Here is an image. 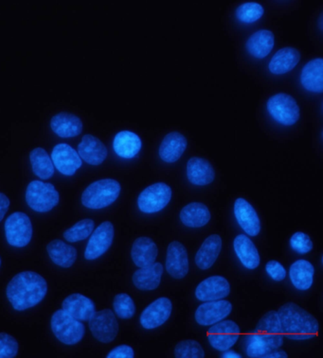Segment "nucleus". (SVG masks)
Segmentation results:
<instances>
[{
	"instance_id": "f257e3e1",
	"label": "nucleus",
	"mask_w": 323,
	"mask_h": 358,
	"mask_svg": "<svg viewBox=\"0 0 323 358\" xmlns=\"http://www.w3.org/2000/svg\"><path fill=\"white\" fill-rule=\"evenodd\" d=\"M284 333L278 312L269 311L261 317L254 331L245 339V351L250 358H266L270 352L281 348Z\"/></svg>"
},
{
	"instance_id": "f03ea898",
	"label": "nucleus",
	"mask_w": 323,
	"mask_h": 358,
	"mask_svg": "<svg viewBox=\"0 0 323 358\" xmlns=\"http://www.w3.org/2000/svg\"><path fill=\"white\" fill-rule=\"evenodd\" d=\"M48 293V282L34 271H23L13 276L7 285L8 301L16 311H25L41 303Z\"/></svg>"
},
{
	"instance_id": "7ed1b4c3",
	"label": "nucleus",
	"mask_w": 323,
	"mask_h": 358,
	"mask_svg": "<svg viewBox=\"0 0 323 358\" xmlns=\"http://www.w3.org/2000/svg\"><path fill=\"white\" fill-rule=\"evenodd\" d=\"M282 333L292 341H306L319 334V322L309 312L294 303H287L278 311Z\"/></svg>"
},
{
	"instance_id": "20e7f679",
	"label": "nucleus",
	"mask_w": 323,
	"mask_h": 358,
	"mask_svg": "<svg viewBox=\"0 0 323 358\" xmlns=\"http://www.w3.org/2000/svg\"><path fill=\"white\" fill-rule=\"evenodd\" d=\"M122 187L117 180L107 178L93 182L82 194V204L88 209L106 208L114 203L120 196Z\"/></svg>"
},
{
	"instance_id": "39448f33",
	"label": "nucleus",
	"mask_w": 323,
	"mask_h": 358,
	"mask_svg": "<svg viewBox=\"0 0 323 358\" xmlns=\"http://www.w3.org/2000/svg\"><path fill=\"white\" fill-rule=\"evenodd\" d=\"M266 108L269 117L284 127H292L300 120V106L294 96L289 94L277 93L269 96Z\"/></svg>"
},
{
	"instance_id": "423d86ee",
	"label": "nucleus",
	"mask_w": 323,
	"mask_h": 358,
	"mask_svg": "<svg viewBox=\"0 0 323 358\" xmlns=\"http://www.w3.org/2000/svg\"><path fill=\"white\" fill-rule=\"evenodd\" d=\"M25 199L34 212L48 213L58 206L60 195L53 184L36 180L27 187Z\"/></svg>"
},
{
	"instance_id": "0eeeda50",
	"label": "nucleus",
	"mask_w": 323,
	"mask_h": 358,
	"mask_svg": "<svg viewBox=\"0 0 323 358\" xmlns=\"http://www.w3.org/2000/svg\"><path fill=\"white\" fill-rule=\"evenodd\" d=\"M50 328L55 338L69 346L79 343L85 334V328L82 322L67 314L63 309L53 314Z\"/></svg>"
},
{
	"instance_id": "6e6552de",
	"label": "nucleus",
	"mask_w": 323,
	"mask_h": 358,
	"mask_svg": "<svg viewBox=\"0 0 323 358\" xmlns=\"http://www.w3.org/2000/svg\"><path fill=\"white\" fill-rule=\"evenodd\" d=\"M173 190L165 182H156L142 190L138 196V208L144 214H156L172 200Z\"/></svg>"
},
{
	"instance_id": "1a4fd4ad",
	"label": "nucleus",
	"mask_w": 323,
	"mask_h": 358,
	"mask_svg": "<svg viewBox=\"0 0 323 358\" xmlns=\"http://www.w3.org/2000/svg\"><path fill=\"white\" fill-rule=\"evenodd\" d=\"M5 236L11 246L24 248L32 238V223L28 215L22 212L13 213L4 224Z\"/></svg>"
},
{
	"instance_id": "9d476101",
	"label": "nucleus",
	"mask_w": 323,
	"mask_h": 358,
	"mask_svg": "<svg viewBox=\"0 0 323 358\" xmlns=\"http://www.w3.org/2000/svg\"><path fill=\"white\" fill-rule=\"evenodd\" d=\"M88 322L90 332L99 343H110L117 338L118 322L111 309L95 311Z\"/></svg>"
},
{
	"instance_id": "9b49d317",
	"label": "nucleus",
	"mask_w": 323,
	"mask_h": 358,
	"mask_svg": "<svg viewBox=\"0 0 323 358\" xmlns=\"http://www.w3.org/2000/svg\"><path fill=\"white\" fill-rule=\"evenodd\" d=\"M241 336L240 327L233 320H221L208 331V341L212 348L219 352L231 349Z\"/></svg>"
},
{
	"instance_id": "f8f14e48",
	"label": "nucleus",
	"mask_w": 323,
	"mask_h": 358,
	"mask_svg": "<svg viewBox=\"0 0 323 358\" xmlns=\"http://www.w3.org/2000/svg\"><path fill=\"white\" fill-rule=\"evenodd\" d=\"M114 225L110 222H104L92 231L85 250L87 260H96L106 254L114 241Z\"/></svg>"
},
{
	"instance_id": "ddd939ff",
	"label": "nucleus",
	"mask_w": 323,
	"mask_h": 358,
	"mask_svg": "<svg viewBox=\"0 0 323 358\" xmlns=\"http://www.w3.org/2000/svg\"><path fill=\"white\" fill-rule=\"evenodd\" d=\"M173 312V303L168 298L161 297L150 303L142 311L139 322L146 330H153L165 324Z\"/></svg>"
},
{
	"instance_id": "4468645a",
	"label": "nucleus",
	"mask_w": 323,
	"mask_h": 358,
	"mask_svg": "<svg viewBox=\"0 0 323 358\" xmlns=\"http://www.w3.org/2000/svg\"><path fill=\"white\" fill-rule=\"evenodd\" d=\"M53 166L64 176H74L83 165L82 159L77 150L66 143L56 145L52 152Z\"/></svg>"
},
{
	"instance_id": "2eb2a0df",
	"label": "nucleus",
	"mask_w": 323,
	"mask_h": 358,
	"mask_svg": "<svg viewBox=\"0 0 323 358\" xmlns=\"http://www.w3.org/2000/svg\"><path fill=\"white\" fill-rule=\"evenodd\" d=\"M233 311V304L228 301H209L200 304L196 309L195 319L202 327L214 325L225 320Z\"/></svg>"
},
{
	"instance_id": "dca6fc26",
	"label": "nucleus",
	"mask_w": 323,
	"mask_h": 358,
	"mask_svg": "<svg viewBox=\"0 0 323 358\" xmlns=\"http://www.w3.org/2000/svg\"><path fill=\"white\" fill-rule=\"evenodd\" d=\"M166 271L174 279H183L189 273L188 252L181 242H171L167 248Z\"/></svg>"
},
{
	"instance_id": "f3484780",
	"label": "nucleus",
	"mask_w": 323,
	"mask_h": 358,
	"mask_svg": "<svg viewBox=\"0 0 323 358\" xmlns=\"http://www.w3.org/2000/svg\"><path fill=\"white\" fill-rule=\"evenodd\" d=\"M234 217L242 230L249 236H257L261 231V220L254 207L243 198L236 199L233 206Z\"/></svg>"
},
{
	"instance_id": "a211bd4d",
	"label": "nucleus",
	"mask_w": 323,
	"mask_h": 358,
	"mask_svg": "<svg viewBox=\"0 0 323 358\" xmlns=\"http://www.w3.org/2000/svg\"><path fill=\"white\" fill-rule=\"evenodd\" d=\"M78 155L90 166L102 165L106 160L109 150L106 145L92 134H85L78 145Z\"/></svg>"
},
{
	"instance_id": "6ab92c4d",
	"label": "nucleus",
	"mask_w": 323,
	"mask_h": 358,
	"mask_svg": "<svg viewBox=\"0 0 323 358\" xmlns=\"http://www.w3.org/2000/svg\"><path fill=\"white\" fill-rule=\"evenodd\" d=\"M231 293V285L225 277H209L196 287L195 297L201 301L222 300Z\"/></svg>"
},
{
	"instance_id": "aec40b11",
	"label": "nucleus",
	"mask_w": 323,
	"mask_h": 358,
	"mask_svg": "<svg viewBox=\"0 0 323 358\" xmlns=\"http://www.w3.org/2000/svg\"><path fill=\"white\" fill-rule=\"evenodd\" d=\"M187 147L188 140L184 134L177 131H171L161 141L158 148V156L164 163L174 164L181 158Z\"/></svg>"
},
{
	"instance_id": "412c9836",
	"label": "nucleus",
	"mask_w": 323,
	"mask_h": 358,
	"mask_svg": "<svg viewBox=\"0 0 323 358\" xmlns=\"http://www.w3.org/2000/svg\"><path fill=\"white\" fill-rule=\"evenodd\" d=\"M186 175L188 181L195 187H206L215 179V171L207 159L192 157L186 166Z\"/></svg>"
},
{
	"instance_id": "4be33fe9",
	"label": "nucleus",
	"mask_w": 323,
	"mask_h": 358,
	"mask_svg": "<svg viewBox=\"0 0 323 358\" xmlns=\"http://www.w3.org/2000/svg\"><path fill=\"white\" fill-rule=\"evenodd\" d=\"M300 50L292 47H285L277 51L269 61L268 69L274 76H282L292 71L300 63Z\"/></svg>"
},
{
	"instance_id": "5701e85b",
	"label": "nucleus",
	"mask_w": 323,
	"mask_h": 358,
	"mask_svg": "<svg viewBox=\"0 0 323 358\" xmlns=\"http://www.w3.org/2000/svg\"><path fill=\"white\" fill-rule=\"evenodd\" d=\"M275 45V35L269 29L253 32L246 42V50L252 58L262 60L268 57Z\"/></svg>"
},
{
	"instance_id": "b1692460",
	"label": "nucleus",
	"mask_w": 323,
	"mask_h": 358,
	"mask_svg": "<svg viewBox=\"0 0 323 358\" xmlns=\"http://www.w3.org/2000/svg\"><path fill=\"white\" fill-rule=\"evenodd\" d=\"M83 121L76 115L69 112L58 113L50 120V129L62 138H72L82 133Z\"/></svg>"
},
{
	"instance_id": "393cba45",
	"label": "nucleus",
	"mask_w": 323,
	"mask_h": 358,
	"mask_svg": "<svg viewBox=\"0 0 323 358\" xmlns=\"http://www.w3.org/2000/svg\"><path fill=\"white\" fill-rule=\"evenodd\" d=\"M62 309L80 322H88L95 313V303L85 295L74 293L64 299Z\"/></svg>"
},
{
	"instance_id": "a878e982",
	"label": "nucleus",
	"mask_w": 323,
	"mask_h": 358,
	"mask_svg": "<svg viewBox=\"0 0 323 358\" xmlns=\"http://www.w3.org/2000/svg\"><path fill=\"white\" fill-rule=\"evenodd\" d=\"M323 60L314 58L304 64L300 75L301 86L308 92L322 94L323 92Z\"/></svg>"
},
{
	"instance_id": "bb28decb",
	"label": "nucleus",
	"mask_w": 323,
	"mask_h": 358,
	"mask_svg": "<svg viewBox=\"0 0 323 358\" xmlns=\"http://www.w3.org/2000/svg\"><path fill=\"white\" fill-rule=\"evenodd\" d=\"M142 140L136 133L131 131H121L113 139V150L118 157L133 159L141 152Z\"/></svg>"
},
{
	"instance_id": "cd10ccee",
	"label": "nucleus",
	"mask_w": 323,
	"mask_h": 358,
	"mask_svg": "<svg viewBox=\"0 0 323 358\" xmlns=\"http://www.w3.org/2000/svg\"><path fill=\"white\" fill-rule=\"evenodd\" d=\"M163 274V264L157 262L135 271L132 281L137 289L142 292H152L160 287Z\"/></svg>"
},
{
	"instance_id": "c85d7f7f",
	"label": "nucleus",
	"mask_w": 323,
	"mask_h": 358,
	"mask_svg": "<svg viewBox=\"0 0 323 358\" xmlns=\"http://www.w3.org/2000/svg\"><path fill=\"white\" fill-rule=\"evenodd\" d=\"M158 249L154 241L146 236L137 238L131 249V258L139 268L152 265L157 260Z\"/></svg>"
},
{
	"instance_id": "c756f323",
	"label": "nucleus",
	"mask_w": 323,
	"mask_h": 358,
	"mask_svg": "<svg viewBox=\"0 0 323 358\" xmlns=\"http://www.w3.org/2000/svg\"><path fill=\"white\" fill-rule=\"evenodd\" d=\"M222 250V238L219 235L207 238L195 255V264L202 271L209 270L217 262Z\"/></svg>"
},
{
	"instance_id": "7c9ffc66",
	"label": "nucleus",
	"mask_w": 323,
	"mask_h": 358,
	"mask_svg": "<svg viewBox=\"0 0 323 358\" xmlns=\"http://www.w3.org/2000/svg\"><path fill=\"white\" fill-rule=\"evenodd\" d=\"M234 252L242 265L247 270H255L260 265V255L252 239L246 235H238L233 241Z\"/></svg>"
},
{
	"instance_id": "2f4dec72",
	"label": "nucleus",
	"mask_w": 323,
	"mask_h": 358,
	"mask_svg": "<svg viewBox=\"0 0 323 358\" xmlns=\"http://www.w3.org/2000/svg\"><path fill=\"white\" fill-rule=\"evenodd\" d=\"M212 219L208 206L198 201L185 206L179 213L180 222L189 228H201L206 226Z\"/></svg>"
},
{
	"instance_id": "473e14b6",
	"label": "nucleus",
	"mask_w": 323,
	"mask_h": 358,
	"mask_svg": "<svg viewBox=\"0 0 323 358\" xmlns=\"http://www.w3.org/2000/svg\"><path fill=\"white\" fill-rule=\"evenodd\" d=\"M47 252L56 266L63 268H71L76 262L77 250L60 239H55L47 245Z\"/></svg>"
},
{
	"instance_id": "72a5a7b5",
	"label": "nucleus",
	"mask_w": 323,
	"mask_h": 358,
	"mask_svg": "<svg viewBox=\"0 0 323 358\" xmlns=\"http://www.w3.org/2000/svg\"><path fill=\"white\" fill-rule=\"evenodd\" d=\"M314 275V266L308 260H297L290 266L289 277L292 285L301 292L310 289L313 285Z\"/></svg>"
},
{
	"instance_id": "f704fd0d",
	"label": "nucleus",
	"mask_w": 323,
	"mask_h": 358,
	"mask_svg": "<svg viewBox=\"0 0 323 358\" xmlns=\"http://www.w3.org/2000/svg\"><path fill=\"white\" fill-rule=\"evenodd\" d=\"M32 172L41 180L50 179L55 174V166L47 150L43 148H36L29 152Z\"/></svg>"
},
{
	"instance_id": "c9c22d12",
	"label": "nucleus",
	"mask_w": 323,
	"mask_h": 358,
	"mask_svg": "<svg viewBox=\"0 0 323 358\" xmlns=\"http://www.w3.org/2000/svg\"><path fill=\"white\" fill-rule=\"evenodd\" d=\"M265 15V8L258 2H246L235 10L236 20L243 24H253Z\"/></svg>"
},
{
	"instance_id": "e433bc0d",
	"label": "nucleus",
	"mask_w": 323,
	"mask_h": 358,
	"mask_svg": "<svg viewBox=\"0 0 323 358\" xmlns=\"http://www.w3.org/2000/svg\"><path fill=\"white\" fill-rule=\"evenodd\" d=\"M95 222L90 219L80 220L64 231V238L71 243H76L87 239L92 234Z\"/></svg>"
},
{
	"instance_id": "4c0bfd02",
	"label": "nucleus",
	"mask_w": 323,
	"mask_h": 358,
	"mask_svg": "<svg viewBox=\"0 0 323 358\" xmlns=\"http://www.w3.org/2000/svg\"><path fill=\"white\" fill-rule=\"evenodd\" d=\"M113 309L116 316L123 320H129L136 314V306L133 299L126 293H118L113 300Z\"/></svg>"
},
{
	"instance_id": "58836bf2",
	"label": "nucleus",
	"mask_w": 323,
	"mask_h": 358,
	"mask_svg": "<svg viewBox=\"0 0 323 358\" xmlns=\"http://www.w3.org/2000/svg\"><path fill=\"white\" fill-rule=\"evenodd\" d=\"M174 357L177 358H203L205 352L201 344L193 339H186L177 344L174 348Z\"/></svg>"
},
{
	"instance_id": "ea45409f",
	"label": "nucleus",
	"mask_w": 323,
	"mask_h": 358,
	"mask_svg": "<svg viewBox=\"0 0 323 358\" xmlns=\"http://www.w3.org/2000/svg\"><path fill=\"white\" fill-rule=\"evenodd\" d=\"M290 247L298 255H308L313 250V242L308 234L297 231L290 238Z\"/></svg>"
},
{
	"instance_id": "a19ab883",
	"label": "nucleus",
	"mask_w": 323,
	"mask_h": 358,
	"mask_svg": "<svg viewBox=\"0 0 323 358\" xmlns=\"http://www.w3.org/2000/svg\"><path fill=\"white\" fill-rule=\"evenodd\" d=\"M18 341L7 333H0V358H13L18 354Z\"/></svg>"
},
{
	"instance_id": "79ce46f5",
	"label": "nucleus",
	"mask_w": 323,
	"mask_h": 358,
	"mask_svg": "<svg viewBox=\"0 0 323 358\" xmlns=\"http://www.w3.org/2000/svg\"><path fill=\"white\" fill-rule=\"evenodd\" d=\"M266 271L272 280L276 282H281L287 278V271L281 263L276 260H270L266 263Z\"/></svg>"
},
{
	"instance_id": "37998d69",
	"label": "nucleus",
	"mask_w": 323,
	"mask_h": 358,
	"mask_svg": "<svg viewBox=\"0 0 323 358\" xmlns=\"http://www.w3.org/2000/svg\"><path fill=\"white\" fill-rule=\"evenodd\" d=\"M107 358H134V349L129 345H120L111 350L106 355Z\"/></svg>"
},
{
	"instance_id": "c03bdc74",
	"label": "nucleus",
	"mask_w": 323,
	"mask_h": 358,
	"mask_svg": "<svg viewBox=\"0 0 323 358\" xmlns=\"http://www.w3.org/2000/svg\"><path fill=\"white\" fill-rule=\"evenodd\" d=\"M10 199L4 193L0 192V222L10 208Z\"/></svg>"
},
{
	"instance_id": "a18cd8bd",
	"label": "nucleus",
	"mask_w": 323,
	"mask_h": 358,
	"mask_svg": "<svg viewBox=\"0 0 323 358\" xmlns=\"http://www.w3.org/2000/svg\"><path fill=\"white\" fill-rule=\"evenodd\" d=\"M220 357L222 358H242V355L240 354H238V352L231 349L226 350V351L222 352Z\"/></svg>"
},
{
	"instance_id": "49530a36",
	"label": "nucleus",
	"mask_w": 323,
	"mask_h": 358,
	"mask_svg": "<svg viewBox=\"0 0 323 358\" xmlns=\"http://www.w3.org/2000/svg\"><path fill=\"white\" fill-rule=\"evenodd\" d=\"M288 355L287 352L282 351V350H275L270 352V354L266 355V358H287Z\"/></svg>"
},
{
	"instance_id": "de8ad7c7",
	"label": "nucleus",
	"mask_w": 323,
	"mask_h": 358,
	"mask_svg": "<svg viewBox=\"0 0 323 358\" xmlns=\"http://www.w3.org/2000/svg\"><path fill=\"white\" fill-rule=\"evenodd\" d=\"M322 15H320L319 20L320 31H322Z\"/></svg>"
},
{
	"instance_id": "09e8293b",
	"label": "nucleus",
	"mask_w": 323,
	"mask_h": 358,
	"mask_svg": "<svg viewBox=\"0 0 323 358\" xmlns=\"http://www.w3.org/2000/svg\"><path fill=\"white\" fill-rule=\"evenodd\" d=\"M0 266H1V257H0Z\"/></svg>"
}]
</instances>
